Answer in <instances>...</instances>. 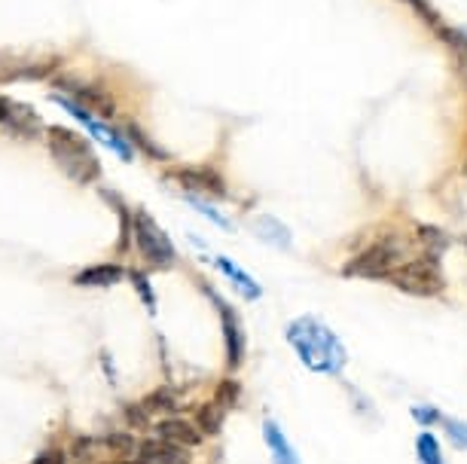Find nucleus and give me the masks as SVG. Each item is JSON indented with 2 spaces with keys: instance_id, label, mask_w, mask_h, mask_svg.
I'll use <instances>...</instances> for the list:
<instances>
[{
  "instance_id": "obj_3",
  "label": "nucleus",
  "mask_w": 467,
  "mask_h": 464,
  "mask_svg": "<svg viewBox=\"0 0 467 464\" xmlns=\"http://www.w3.org/2000/svg\"><path fill=\"white\" fill-rule=\"evenodd\" d=\"M131 242H135L138 257L150 269H171L178 263V248L169 239V232L144 208H135V214H131Z\"/></svg>"
},
{
  "instance_id": "obj_8",
  "label": "nucleus",
  "mask_w": 467,
  "mask_h": 464,
  "mask_svg": "<svg viewBox=\"0 0 467 464\" xmlns=\"http://www.w3.org/2000/svg\"><path fill=\"white\" fill-rule=\"evenodd\" d=\"M208 296L214 300V309L220 314V327H223V345H226V364L239 366L244 361V352H248V336H244V324L239 318V312L229 305L223 296H220L214 287H205Z\"/></svg>"
},
{
  "instance_id": "obj_4",
  "label": "nucleus",
  "mask_w": 467,
  "mask_h": 464,
  "mask_svg": "<svg viewBox=\"0 0 467 464\" xmlns=\"http://www.w3.org/2000/svg\"><path fill=\"white\" fill-rule=\"evenodd\" d=\"M388 282L412 296H434L443 291V269H440V257L421 253L416 260H407L388 275Z\"/></svg>"
},
{
  "instance_id": "obj_16",
  "label": "nucleus",
  "mask_w": 467,
  "mask_h": 464,
  "mask_svg": "<svg viewBox=\"0 0 467 464\" xmlns=\"http://www.w3.org/2000/svg\"><path fill=\"white\" fill-rule=\"evenodd\" d=\"M122 135H126V141L131 144V150H135V153H144L153 162H169L171 160V156L165 153L162 147L156 144L153 138H150L147 131L138 126V122H126V126H122Z\"/></svg>"
},
{
  "instance_id": "obj_28",
  "label": "nucleus",
  "mask_w": 467,
  "mask_h": 464,
  "mask_svg": "<svg viewBox=\"0 0 467 464\" xmlns=\"http://www.w3.org/2000/svg\"><path fill=\"white\" fill-rule=\"evenodd\" d=\"M101 366H104V373L110 376V382H117V370H113V361L108 357V352H101Z\"/></svg>"
},
{
  "instance_id": "obj_27",
  "label": "nucleus",
  "mask_w": 467,
  "mask_h": 464,
  "mask_svg": "<svg viewBox=\"0 0 467 464\" xmlns=\"http://www.w3.org/2000/svg\"><path fill=\"white\" fill-rule=\"evenodd\" d=\"M65 461H67V449H58V446H52V449H43L31 464H65Z\"/></svg>"
},
{
  "instance_id": "obj_14",
  "label": "nucleus",
  "mask_w": 467,
  "mask_h": 464,
  "mask_svg": "<svg viewBox=\"0 0 467 464\" xmlns=\"http://www.w3.org/2000/svg\"><path fill=\"white\" fill-rule=\"evenodd\" d=\"M263 440H266V446H269L272 464H299V455L294 449V443L287 440V434L281 431L278 422H272V418L263 422Z\"/></svg>"
},
{
  "instance_id": "obj_21",
  "label": "nucleus",
  "mask_w": 467,
  "mask_h": 464,
  "mask_svg": "<svg viewBox=\"0 0 467 464\" xmlns=\"http://www.w3.org/2000/svg\"><path fill=\"white\" fill-rule=\"evenodd\" d=\"M183 199H187V202H190L192 208H196V211H199L202 217H208L211 223H214V226H220V230H233V223H229L226 217L220 214L214 205H211V199H202V196H190V192H183Z\"/></svg>"
},
{
  "instance_id": "obj_13",
  "label": "nucleus",
  "mask_w": 467,
  "mask_h": 464,
  "mask_svg": "<svg viewBox=\"0 0 467 464\" xmlns=\"http://www.w3.org/2000/svg\"><path fill=\"white\" fill-rule=\"evenodd\" d=\"M126 278V269L119 263H95V266H86L74 275L77 287H113Z\"/></svg>"
},
{
  "instance_id": "obj_25",
  "label": "nucleus",
  "mask_w": 467,
  "mask_h": 464,
  "mask_svg": "<svg viewBox=\"0 0 467 464\" xmlns=\"http://www.w3.org/2000/svg\"><path fill=\"white\" fill-rule=\"evenodd\" d=\"M443 31V37H446V43L449 46L455 49V56H458V61L467 67V34L464 31H446V28H440Z\"/></svg>"
},
{
  "instance_id": "obj_5",
  "label": "nucleus",
  "mask_w": 467,
  "mask_h": 464,
  "mask_svg": "<svg viewBox=\"0 0 467 464\" xmlns=\"http://www.w3.org/2000/svg\"><path fill=\"white\" fill-rule=\"evenodd\" d=\"M52 86H56L58 95H65V98L80 104L83 110H89L92 117H99V119L117 117V98L110 95L108 86L80 80V77H70V74H56L52 77Z\"/></svg>"
},
{
  "instance_id": "obj_9",
  "label": "nucleus",
  "mask_w": 467,
  "mask_h": 464,
  "mask_svg": "<svg viewBox=\"0 0 467 464\" xmlns=\"http://www.w3.org/2000/svg\"><path fill=\"white\" fill-rule=\"evenodd\" d=\"M0 129L16 138H37L43 129L40 113L25 101H16L10 95L0 92Z\"/></svg>"
},
{
  "instance_id": "obj_19",
  "label": "nucleus",
  "mask_w": 467,
  "mask_h": 464,
  "mask_svg": "<svg viewBox=\"0 0 467 464\" xmlns=\"http://www.w3.org/2000/svg\"><path fill=\"white\" fill-rule=\"evenodd\" d=\"M416 459H419V464H446L443 452H440L437 437L431 431H421L416 437Z\"/></svg>"
},
{
  "instance_id": "obj_24",
  "label": "nucleus",
  "mask_w": 467,
  "mask_h": 464,
  "mask_svg": "<svg viewBox=\"0 0 467 464\" xmlns=\"http://www.w3.org/2000/svg\"><path fill=\"white\" fill-rule=\"evenodd\" d=\"M412 418L421 425V428H431V425H437V422H443V413H440L437 407H425V404H416L412 407Z\"/></svg>"
},
{
  "instance_id": "obj_18",
  "label": "nucleus",
  "mask_w": 467,
  "mask_h": 464,
  "mask_svg": "<svg viewBox=\"0 0 467 464\" xmlns=\"http://www.w3.org/2000/svg\"><path fill=\"white\" fill-rule=\"evenodd\" d=\"M229 409H223L217 404V400H211V404H205L196 413V428L202 434H217L220 428H223V418H226Z\"/></svg>"
},
{
  "instance_id": "obj_22",
  "label": "nucleus",
  "mask_w": 467,
  "mask_h": 464,
  "mask_svg": "<svg viewBox=\"0 0 467 464\" xmlns=\"http://www.w3.org/2000/svg\"><path fill=\"white\" fill-rule=\"evenodd\" d=\"M419 239L428 248L425 253H431V257H440V251L446 248V235L437 226H419Z\"/></svg>"
},
{
  "instance_id": "obj_10",
  "label": "nucleus",
  "mask_w": 467,
  "mask_h": 464,
  "mask_svg": "<svg viewBox=\"0 0 467 464\" xmlns=\"http://www.w3.org/2000/svg\"><path fill=\"white\" fill-rule=\"evenodd\" d=\"M61 61L58 58H19L10 56L6 61H0V83L6 80H49L58 71Z\"/></svg>"
},
{
  "instance_id": "obj_15",
  "label": "nucleus",
  "mask_w": 467,
  "mask_h": 464,
  "mask_svg": "<svg viewBox=\"0 0 467 464\" xmlns=\"http://www.w3.org/2000/svg\"><path fill=\"white\" fill-rule=\"evenodd\" d=\"M254 235H257L260 242L272 244V248H278V251H290V244H294L290 230L272 214H260L257 221H254Z\"/></svg>"
},
{
  "instance_id": "obj_12",
  "label": "nucleus",
  "mask_w": 467,
  "mask_h": 464,
  "mask_svg": "<svg viewBox=\"0 0 467 464\" xmlns=\"http://www.w3.org/2000/svg\"><path fill=\"white\" fill-rule=\"evenodd\" d=\"M156 437H162V440L169 443H178L183 449H192V446L202 443V431L187 418H178V416H169V418H160V425H156Z\"/></svg>"
},
{
  "instance_id": "obj_6",
  "label": "nucleus",
  "mask_w": 467,
  "mask_h": 464,
  "mask_svg": "<svg viewBox=\"0 0 467 464\" xmlns=\"http://www.w3.org/2000/svg\"><path fill=\"white\" fill-rule=\"evenodd\" d=\"M400 253L403 244L398 239H391V235H385V239L369 244L367 251H360L358 257H351L342 273L358 278H388L398 269V263H403Z\"/></svg>"
},
{
  "instance_id": "obj_20",
  "label": "nucleus",
  "mask_w": 467,
  "mask_h": 464,
  "mask_svg": "<svg viewBox=\"0 0 467 464\" xmlns=\"http://www.w3.org/2000/svg\"><path fill=\"white\" fill-rule=\"evenodd\" d=\"M126 278L135 287V294L140 296V303H144L147 314H156V294H153V284H150L147 273H140V269H129Z\"/></svg>"
},
{
  "instance_id": "obj_1",
  "label": "nucleus",
  "mask_w": 467,
  "mask_h": 464,
  "mask_svg": "<svg viewBox=\"0 0 467 464\" xmlns=\"http://www.w3.org/2000/svg\"><path fill=\"white\" fill-rule=\"evenodd\" d=\"M287 345L294 348L299 364L308 373L318 376H342L348 364V352L342 339L315 314H299L287 324Z\"/></svg>"
},
{
  "instance_id": "obj_2",
  "label": "nucleus",
  "mask_w": 467,
  "mask_h": 464,
  "mask_svg": "<svg viewBox=\"0 0 467 464\" xmlns=\"http://www.w3.org/2000/svg\"><path fill=\"white\" fill-rule=\"evenodd\" d=\"M47 144L56 165L65 178H70L80 187H89L101 178V160L89 144V138H83L80 131L65 129V126H49L47 129Z\"/></svg>"
},
{
  "instance_id": "obj_26",
  "label": "nucleus",
  "mask_w": 467,
  "mask_h": 464,
  "mask_svg": "<svg viewBox=\"0 0 467 464\" xmlns=\"http://www.w3.org/2000/svg\"><path fill=\"white\" fill-rule=\"evenodd\" d=\"M403 4L407 6H412V10H416L421 19H425L428 25H434V28H440V19H437V13H434V6L428 4V0H403Z\"/></svg>"
},
{
  "instance_id": "obj_7",
  "label": "nucleus",
  "mask_w": 467,
  "mask_h": 464,
  "mask_svg": "<svg viewBox=\"0 0 467 464\" xmlns=\"http://www.w3.org/2000/svg\"><path fill=\"white\" fill-rule=\"evenodd\" d=\"M169 180H178V187L190 196H202V199H226V180L214 165H174L169 169Z\"/></svg>"
},
{
  "instance_id": "obj_17",
  "label": "nucleus",
  "mask_w": 467,
  "mask_h": 464,
  "mask_svg": "<svg viewBox=\"0 0 467 464\" xmlns=\"http://www.w3.org/2000/svg\"><path fill=\"white\" fill-rule=\"evenodd\" d=\"M181 407V397L178 394H174L171 388H162V391H153L150 394V397H144L140 400V409H144V413L150 416V418H165L169 413H174V409Z\"/></svg>"
},
{
  "instance_id": "obj_23",
  "label": "nucleus",
  "mask_w": 467,
  "mask_h": 464,
  "mask_svg": "<svg viewBox=\"0 0 467 464\" xmlns=\"http://www.w3.org/2000/svg\"><path fill=\"white\" fill-rule=\"evenodd\" d=\"M446 425V437L452 440L455 449L467 452V422H462V418H443Z\"/></svg>"
},
{
  "instance_id": "obj_11",
  "label": "nucleus",
  "mask_w": 467,
  "mask_h": 464,
  "mask_svg": "<svg viewBox=\"0 0 467 464\" xmlns=\"http://www.w3.org/2000/svg\"><path fill=\"white\" fill-rule=\"evenodd\" d=\"M214 266L229 278V284L235 287V294H239L242 300L254 303V300H260V296H263V287L257 284V278H254V275L248 273V269H242L235 260H229V257H214Z\"/></svg>"
}]
</instances>
